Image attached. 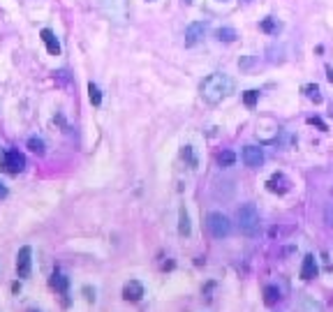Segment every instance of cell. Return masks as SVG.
<instances>
[{
  "mask_svg": "<svg viewBox=\"0 0 333 312\" xmlns=\"http://www.w3.org/2000/svg\"><path fill=\"white\" fill-rule=\"evenodd\" d=\"M199 93H201V100L208 104H220L227 95L234 93V81L231 76L222 74V72H215V74H208L206 79L199 86Z\"/></svg>",
  "mask_w": 333,
  "mask_h": 312,
  "instance_id": "1",
  "label": "cell"
},
{
  "mask_svg": "<svg viewBox=\"0 0 333 312\" xmlns=\"http://www.w3.org/2000/svg\"><path fill=\"white\" fill-rule=\"evenodd\" d=\"M236 220H238L240 233H245V236H257L259 233V224H262V220H259V210H257V206L254 204H243L240 206Z\"/></svg>",
  "mask_w": 333,
  "mask_h": 312,
  "instance_id": "2",
  "label": "cell"
},
{
  "mask_svg": "<svg viewBox=\"0 0 333 312\" xmlns=\"http://www.w3.org/2000/svg\"><path fill=\"white\" fill-rule=\"evenodd\" d=\"M100 10L111 24L123 26L127 21V0H100Z\"/></svg>",
  "mask_w": 333,
  "mask_h": 312,
  "instance_id": "3",
  "label": "cell"
},
{
  "mask_svg": "<svg viewBox=\"0 0 333 312\" xmlns=\"http://www.w3.org/2000/svg\"><path fill=\"white\" fill-rule=\"evenodd\" d=\"M0 167H3V171L16 176V173H21L23 169H26V158H23V153H18V150L7 148L0 155Z\"/></svg>",
  "mask_w": 333,
  "mask_h": 312,
  "instance_id": "4",
  "label": "cell"
},
{
  "mask_svg": "<svg viewBox=\"0 0 333 312\" xmlns=\"http://www.w3.org/2000/svg\"><path fill=\"white\" fill-rule=\"evenodd\" d=\"M206 227L213 238H227L231 233V222L222 213H208L206 215Z\"/></svg>",
  "mask_w": 333,
  "mask_h": 312,
  "instance_id": "5",
  "label": "cell"
},
{
  "mask_svg": "<svg viewBox=\"0 0 333 312\" xmlns=\"http://www.w3.org/2000/svg\"><path fill=\"white\" fill-rule=\"evenodd\" d=\"M32 273V247L23 245L16 255V275L18 278H30Z\"/></svg>",
  "mask_w": 333,
  "mask_h": 312,
  "instance_id": "6",
  "label": "cell"
},
{
  "mask_svg": "<svg viewBox=\"0 0 333 312\" xmlns=\"http://www.w3.org/2000/svg\"><path fill=\"white\" fill-rule=\"evenodd\" d=\"M203 33H206V24L203 21H194L185 28V47H194L203 40Z\"/></svg>",
  "mask_w": 333,
  "mask_h": 312,
  "instance_id": "7",
  "label": "cell"
},
{
  "mask_svg": "<svg viewBox=\"0 0 333 312\" xmlns=\"http://www.w3.org/2000/svg\"><path fill=\"white\" fill-rule=\"evenodd\" d=\"M243 162H245V167H250V169H259L264 164L262 148H257V146H245L243 148Z\"/></svg>",
  "mask_w": 333,
  "mask_h": 312,
  "instance_id": "8",
  "label": "cell"
},
{
  "mask_svg": "<svg viewBox=\"0 0 333 312\" xmlns=\"http://www.w3.org/2000/svg\"><path fill=\"white\" fill-rule=\"evenodd\" d=\"M123 298H125V301H132V303L141 301V298H143V284L139 282V280H130V282H125Z\"/></svg>",
  "mask_w": 333,
  "mask_h": 312,
  "instance_id": "9",
  "label": "cell"
},
{
  "mask_svg": "<svg viewBox=\"0 0 333 312\" xmlns=\"http://www.w3.org/2000/svg\"><path fill=\"white\" fill-rule=\"evenodd\" d=\"M289 185H291V183L287 181V178L282 176V173H273V176L266 181L268 192H273V194H285V192L289 190Z\"/></svg>",
  "mask_w": 333,
  "mask_h": 312,
  "instance_id": "10",
  "label": "cell"
},
{
  "mask_svg": "<svg viewBox=\"0 0 333 312\" xmlns=\"http://www.w3.org/2000/svg\"><path fill=\"white\" fill-rule=\"evenodd\" d=\"M317 273H319V268H317L314 257L312 255H305L303 257V264H301V278H303V280H314V278H317Z\"/></svg>",
  "mask_w": 333,
  "mask_h": 312,
  "instance_id": "11",
  "label": "cell"
},
{
  "mask_svg": "<svg viewBox=\"0 0 333 312\" xmlns=\"http://www.w3.org/2000/svg\"><path fill=\"white\" fill-rule=\"evenodd\" d=\"M40 35H42V42L46 44V51H49L51 56H60V42H58V37L53 35V30L44 28Z\"/></svg>",
  "mask_w": 333,
  "mask_h": 312,
  "instance_id": "12",
  "label": "cell"
},
{
  "mask_svg": "<svg viewBox=\"0 0 333 312\" xmlns=\"http://www.w3.org/2000/svg\"><path fill=\"white\" fill-rule=\"evenodd\" d=\"M49 284L55 289V291H60V294H67V287H69V280L65 278L60 270H53V275H51V280H49Z\"/></svg>",
  "mask_w": 333,
  "mask_h": 312,
  "instance_id": "13",
  "label": "cell"
},
{
  "mask_svg": "<svg viewBox=\"0 0 333 312\" xmlns=\"http://www.w3.org/2000/svg\"><path fill=\"white\" fill-rule=\"evenodd\" d=\"M190 231H192V227H190V215H188V210H185V206H180V210H178V233L180 236H190Z\"/></svg>",
  "mask_w": 333,
  "mask_h": 312,
  "instance_id": "14",
  "label": "cell"
},
{
  "mask_svg": "<svg viewBox=\"0 0 333 312\" xmlns=\"http://www.w3.org/2000/svg\"><path fill=\"white\" fill-rule=\"evenodd\" d=\"M280 289L278 287H273V284H268V287H264V303H266L268 307L271 305H275L278 301H280Z\"/></svg>",
  "mask_w": 333,
  "mask_h": 312,
  "instance_id": "15",
  "label": "cell"
},
{
  "mask_svg": "<svg viewBox=\"0 0 333 312\" xmlns=\"http://www.w3.org/2000/svg\"><path fill=\"white\" fill-rule=\"evenodd\" d=\"M236 37H238V33H236L234 28H217L215 30V40H217V42H234Z\"/></svg>",
  "mask_w": 333,
  "mask_h": 312,
  "instance_id": "16",
  "label": "cell"
},
{
  "mask_svg": "<svg viewBox=\"0 0 333 312\" xmlns=\"http://www.w3.org/2000/svg\"><path fill=\"white\" fill-rule=\"evenodd\" d=\"M301 312H324V307H322V303L314 301V298H303Z\"/></svg>",
  "mask_w": 333,
  "mask_h": 312,
  "instance_id": "17",
  "label": "cell"
},
{
  "mask_svg": "<svg viewBox=\"0 0 333 312\" xmlns=\"http://www.w3.org/2000/svg\"><path fill=\"white\" fill-rule=\"evenodd\" d=\"M303 93H305V98L308 100H312V102H322V93H319V86H314V84H308V86H303Z\"/></svg>",
  "mask_w": 333,
  "mask_h": 312,
  "instance_id": "18",
  "label": "cell"
},
{
  "mask_svg": "<svg viewBox=\"0 0 333 312\" xmlns=\"http://www.w3.org/2000/svg\"><path fill=\"white\" fill-rule=\"evenodd\" d=\"M234 162H236V155L231 153V150H222V153L217 155V164H220V167H231Z\"/></svg>",
  "mask_w": 333,
  "mask_h": 312,
  "instance_id": "19",
  "label": "cell"
},
{
  "mask_svg": "<svg viewBox=\"0 0 333 312\" xmlns=\"http://www.w3.org/2000/svg\"><path fill=\"white\" fill-rule=\"evenodd\" d=\"M88 98H90L92 107H100L102 104V93H100V88H97L95 84H88Z\"/></svg>",
  "mask_w": 333,
  "mask_h": 312,
  "instance_id": "20",
  "label": "cell"
},
{
  "mask_svg": "<svg viewBox=\"0 0 333 312\" xmlns=\"http://www.w3.org/2000/svg\"><path fill=\"white\" fill-rule=\"evenodd\" d=\"M28 148H30L32 153H37V155H44V153H46L44 141L37 139V136H30V139H28Z\"/></svg>",
  "mask_w": 333,
  "mask_h": 312,
  "instance_id": "21",
  "label": "cell"
},
{
  "mask_svg": "<svg viewBox=\"0 0 333 312\" xmlns=\"http://www.w3.org/2000/svg\"><path fill=\"white\" fill-rule=\"evenodd\" d=\"M180 158L188 160L190 169H197V158H194V153H192V146H183V150H180Z\"/></svg>",
  "mask_w": 333,
  "mask_h": 312,
  "instance_id": "22",
  "label": "cell"
},
{
  "mask_svg": "<svg viewBox=\"0 0 333 312\" xmlns=\"http://www.w3.org/2000/svg\"><path fill=\"white\" fill-rule=\"evenodd\" d=\"M259 102V90H245L243 93V104L245 107H254Z\"/></svg>",
  "mask_w": 333,
  "mask_h": 312,
  "instance_id": "23",
  "label": "cell"
},
{
  "mask_svg": "<svg viewBox=\"0 0 333 312\" xmlns=\"http://www.w3.org/2000/svg\"><path fill=\"white\" fill-rule=\"evenodd\" d=\"M262 30H264V33H278V24L271 19V16H268V19L262 21Z\"/></svg>",
  "mask_w": 333,
  "mask_h": 312,
  "instance_id": "24",
  "label": "cell"
},
{
  "mask_svg": "<svg viewBox=\"0 0 333 312\" xmlns=\"http://www.w3.org/2000/svg\"><path fill=\"white\" fill-rule=\"evenodd\" d=\"M324 220H326V224L333 229V206H328L326 213H324Z\"/></svg>",
  "mask_w": 333,
  "mask_h": 312,
  "instance_id": "25",
  "label": "cell"
},
{
  "mask_svg": "<svg viewBox=\"0 0 333 312\" xmlns=\"http://www.w3.org/2000/svg\"><path fill=\"white\" fill-rule=\"evenodd\" d=\"M308 123H310V125H319L322 130H326V125H324V123L319 121V118H308Z\"/></svg>",
  "mask_w": 333,
  "mask_h": 312,
  "instance_id": "26",
  "label": "cell"
},
{
  "mask_svg": "<svg viewBox=\"0 0 333 312\" xmlns=\"http://www.w3.org/2000/svg\"><path fill=\"white\" fill-rule=\"evenodd\" d=\"M5 197H7V187L0 183V199H5Z\"/></svg>",
  "mask_w": 333,
  "mask_h": 312,
  "instance_id": "27",
  "label": "cell"
},
{
  "mask_svg": "<svg viewBox=\"0 0 333 312\" xmlns=\"http://www.w3.org/2000/svg\"><path fill=\"white\" fill-rule=\"evenodd\" d=\"M183 3H192V0H183Z\"/></svg>",
  "mask_w": 333,
  "mask_h": 312,
  "instance_id": "28",
  "label": "cell"
},
{
  "mask_svg": "<svg viewBox=\"0 0 333 312\" xmlns=\"http://www.w3.org/2000/svg\"><path fill=\"white\" fill-rule=\"evenodd\" d=\"M30 312H37V310H30Z\"/></svg>",
  "mask_w": 333,
  "mask_h": 312,
  "instance_id": "29",
  "label": "cell"
}]
</instances>
